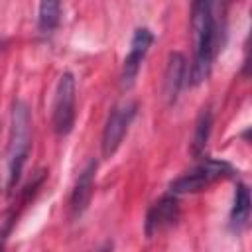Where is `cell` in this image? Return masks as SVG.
Returning <instances> with one entry per match:
<instances>
[{
    "label": "cell",
    "instance_id": "obj_1",
    "mask_svg": "<svg viewBox=\"0 0 252 252\" xmlns=\"http://www.w3.org/2000/svg\"><path fill=\"white\" fill-rule=\"evenodd\" d=\"M219 0H191V26L195 32L193 63L189 67L187 85L205 83L213 71V63L224 43V20L217 18Z\"/></svg>",
    "mask_w": 252,
    "mask_h": 252
},
{
    "label": "cell",
    "instance_id": "obj_2",
    "mask_svg": "<svg viewBox=\"0 0 252 252\" xmlns=\"http://www.w3.org/2000/svg\"><path fill=\"white\" fill-rule=\"evenodd\" d=\"M32 148V112L24 100H14L10 142H8V173H6V195H12L22 179L24 165Z\"/></svg>",
    "mask_w": 252,
    "mask_h": 252
},
{
    "label": "cell",
    "instance_id": "obj_3",
    "mask_svg": "<svg viewBox=\"0 0 252 252\" xmlns=\"http://www.w3.org/2000/svg\"><path fill=\"white\" fill-rule=\"evenodd\" d=\"M238 169L226 161V159H215V158H203L193 169L185 171L177 179L169 183V191L175 195H187V193H201L209 189L213 183L234 177Z\"/></svg>",
    "mask_w": 252,
    "mask_h": 252
},
{
    "label": "cell",
    "instance_id": "obj_4",
    "mask_svg": "<svg viewBox=\"0 0 252 252\" xmlns=\"http://www.w3.org/2000/svg\"><path fill=\"white\" fill-rule=\"evenodd\" d=\"M77 118V83L73 73H63L57 81L53 104H51V126L57 136L71 134Z\"/></svg>",
    "mask_w": 252,
    "mask_h": 252
},
{
    "label": "cell",
    "instance_id": "obj_5",
    "mask_svg": "<svg viewBox=\"0 0 252 252\" xmlns=\"http://www.w3.org/2000/svg\"><path fill=\"white\" fill-rule=\"evenodd\" d=\"M138 114V102L126 100L114 106L106 118V124L102 128V138H100V150L104 158H112L114 152L120 148L130 124L134 122Z\"/></svg>",
    "mask_w": 252,
    "mask_h": 252
},
{
    "label": "cell",
    "instance_id": "obj_6",
    "mask_svg": "<svg viewBox=\"0 0 252 252\" xmlns=\"http://www.w3.org/2000/svg\"><path fill=\"white\" fill-rule=\"evenodd\" d=\"M156 41V35L150 28L146 26H140L134 30L132 33V39H130V49L124 57V63H122V71H120V87L122 89H132L136 79H138V73L142 69V63L152 47V43Z\"/></svg>",
    "mask_w": 252,
    "mask_h": 252
},
{
    "label": "cell",
    "instance_id": "obj_7",
    "mask_svg": "<svg viewBox=\"0 0 252 252\" xmlns=\"http://www.w3.org/2000/svg\"><path fill=\"white\" fill-rule=\"evenodd\" d=\"M179 197L175 193H167L161 195L158 201H154L150 205V209L146 211V219H144V234L148 238H154L156 234H159L161 230L171 228L173 224H177L179 220Z\"/></svg>",
    "mask_w": 252,
    "mask_h": 252
},
{
    "label": "cell",
    "instance_id": "obj_8",
    "mask_svg": "<svg viewBox=\"0 0 252 252\" xmlns=\"http://www.w3.org/2000/svg\"><path fill=\"white\" fill-rule=\"evenodd\" d=\"M45 177H47V171H45V169H39V171H35V175L20 189L18 199H16L14 205L8 209V213H6L4 220H2V226H0V248H2V246L6 244V240L10 238L12 230H14L16 224H18V219L22 217V213L28 209V205H30V203L35 199V195L39 193V189H41Z\"/></svg>",
    "mask_w": 252,
    "mask_h": 252
},
{
    "label": "cell",
    "instance_id": "obj_9",
    "mask_svg": "<svg viewBox=\"0 0 252 252\" xmlns=\"http://www.w3.org/2000/svg\"><path fill=\"white\" fill-rule=\"evenodd\" d=\"M96 169H98V161L96 159H89L87 165L83 167V171L79 173L75 187L71 191V199H69V217L81 219L83 213L89 209V203L93 199V191H94V177H96Z\"/></svg>",
    "mask_w": 252,
    "mask_h": 252
},
{
    "label": "cell",
    "instance_id": "obj_10",
    "mask_svg": "<svg viewBox=\"0 0 252 252\" xmlns=\"http://www.w3.org/2000/svg\"><path fill=\"white\" fill-rule=\"evenodd\" d=\"M187 77H189V65H187L185 55L179 51L169 53L165 73H163V94L169 104L177 100L181 89L187 85Z\"/></svg>",
    "mask_w": 252,
    "mask_h": 252
},
{
    "label": "cell",
    "instance_id": "obj_11",
    "mask_svg": "<svg viewBox=\"0 0 252 252\" xmlns=\"http://www.w3.org/2000/svg\"><path fill=\"white\" fill-rule=\"evenodd\" d=\"M250 207H252V199H250V189L246 183L238 181L234 187V199H232V207L228 213V226L232 232H242L248 226L250 220Z\"/></svg>",
    "mask_w": 252,
    "mask_h": 252
},
{
    "label": "cell",
    "instance_id": "obj_12",
    "mask_svg": "<svg viewBox=\"0 0 252 252\" xmlns=\"http://www.w3.org/2000/svg\"><path fill=\"white\" fill-rule=\"evenodd\" d=\"M61 24V0H39L37 12V32L41 37L49 39Z\"/></svg>",
    "mask_w": 252,
    "mask_h": 252
},
{
    "label": "cell",
    "instance_id": "obj_13",
    "mask_svg": "<svg viewBox=\"0 0 252 252\" xmlns=\"http://www.w3.org/2000/svg\"><path fill=\"white\" fill-rule=\"evenodd\" d=\"M211 130H213V112H211L209 106H205V108H201V112L197 116L195 132H193V142H191V154L195 158H201V154L205 152V146L209 142Z\"/></svg>",
    "mask_w": 252,
    "mask_h": 252
},
{
    "label": "cell",
    "instance_id": "obj_14",
    "mask_svg": "<svg viewBox=\"0 0 252 252\" xmlns=\"http://www.w3.org/2000/svg\"><path fill=\"white\" fill-rule=\"evenodd\" d=\"M0 49H2V39H0Z\"/></svg>",
    "mask_w": 252,
    "mask_h": 252
}]
</instances>
